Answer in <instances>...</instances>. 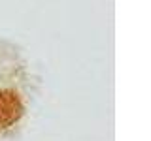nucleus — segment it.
I'll use <instances>...</instances> for the list:
<instances>
[{
  "label": "nucleus",
  "instance_id": "obj_1",
  "mask_svg": "<svg viewBox=\"0 0 151 141\" xmlns=\"http://www.w3.org/2000/svg\"><path fill=\"white\" fill-rule=\"evenodd\" d=\"M21 102L13 90H0V128H8L21 117Z\"/></svg>",
  "mask_w": 151,
  "mask_h": 141
}]
</instances>
